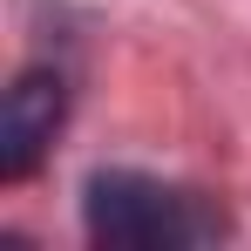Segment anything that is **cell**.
<instances>
[{
    "label": "cell",
    "instance_id": "cell-2",
    "mask_svg": "<svg viewBox=\"0 0 251 251\" xmlns=\"http://www.w3.org/2000/svg\"><path fill=\"white\" fill-rule=\"evenodd\" d=\"M68 123V75L61 68H21L0 102V183H27L54 136Z\"/></svg>",
    "mask_w": 251,
    "mask_h": 251
},
{
    "label": "cell",
    "instance_id": "cell-1",
    "mask_svg": "<svg viewBox=\"0 0 251 251\" xmlns=\"http://www.w3.org/2000/svg\"><path fill=\"white\" fill-rule=\"evenodd\" d=\"M82 231L109 251H190L231 238V217L190 183H163L143 170H95L82 183Z\"/></svg>",
    "mask_w": 251,
    "mask_h": 251
}]
</instances>
